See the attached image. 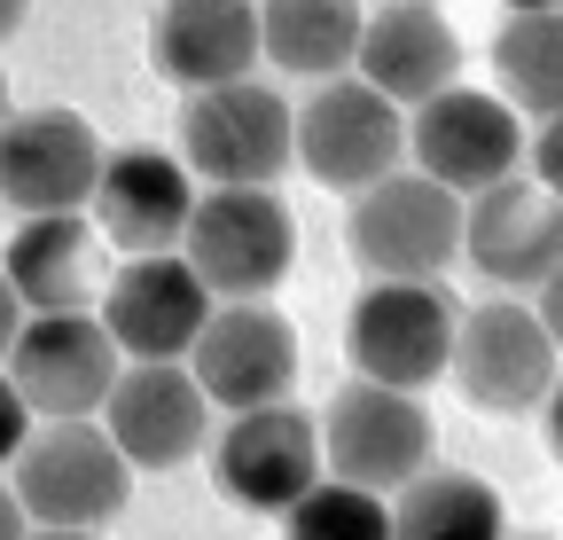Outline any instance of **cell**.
Wrapping results in <instances>:
<instances>
[{
	"label": "cell",
	"instance_id": "5b68a950",
	"mask_svg": "<svg viewBox=\"0 0 563 540\" xmlns=\"http://www.w3.org/2000/svg\"><path fill=\"white\" fill-rule=\"evenodd\" d=\"M196 180L211 188H274L290 173V102L266 79H220L180 102V150Z\"/></svg>",
	"mask_w": 563,
	"mask_h": 540
},
{
	"label": "cell",
	"instance_id": "7a4b0ae2",
	"mask_svg": "<svg viewBox=\"0 0 563 540\" xmlns=\"http://www.w3.org/2000/svg\"><path fill=\"white\" fill-rule=\"evenodd\" d=\"M173 251L211 298H274L298 258V220L274 188H203Z\"/></svg>",
	"mask_w": 563,
	"mask_h": 540
},
{
	"label": "cell",
	"instance_id": "4316f807",
	"mask_svg": "<svg viewBox=\"0 0 563 540\" xmlns=\"http://www.w3.org/2000/svg\"><path fill=\"white\" fill-rule=\"evenodd\" d=\"M16 329H24V298L9 290V275H0V361H9V345H16Z\"/></svg>",
	"mask_w": 563,
	"mask_h": 540
},
{
	"label": "cell",
	"instance_id": "2e32d148",
	"mask_svg": "<svg viewBox=\"0 0 563 540\" xmlns=\"http://www.w3.org/2000/svg\"><path fill=\"white\" fill-rule=\"evenodd\" d=\"M102 431L133 470H180L211 439V399L196 392L188 361H125L102 399Z\"/></svg>",
	"mask_w": 563,
	"mask_h": 540
},
{
	"label": "cell",
	"instance_id": "836d02e7",
	"mask_svg": "<svg viewBox=\"0 0 563 540\" xmlns=\"http://www.w3.org/2000/svg\"><path fill=\"white\" fill-rule=\"evenodd\" d=\"M422 9H439V0H422Z\"/></svg>",
	"mask_w": 563,
	"mask_h": 540
},
{
	"label": "cell",
	"instance_id": "e0dca14e",
	"mask_svg": "<svg viewBox=\"0 0 563 540\" xmlns=\"http://www.w3.org/2000/svg\"><path fill=\"white\" fill-rule=\"evenodd\" d=\"M188 205H196V188L173 150H102L87 220L118 251H173L188 228Z\"/></svg>",
	"mask_w": 563,
	"mask_h": 540
},
{
	"label": "cell",
	"instance_id": "4dcf8cb0",
	"mask_svg": "<svg viewBox=\"0 0 563 540\" xmlns=\"http://www.w3.org/2000/svg\"><path fill=\"white\" fill-rule=\"evenodd\" d=\"M509 9H555V0H509Z\"/></svg>",
	"mask_w": 563,
	"mask_h": 540
},
{
	"label": "cell",
	"instance_id": "ac0fdd59",
	"mask_svg": "<svg viewBox=\"0 0 563 540\" xmlns=\"http://www.w3.org/2000/svg\"><path fill=\"white\" fill-rule=\"evenodd\" d=\"M352 79H368L384 102L415 110L431 102L439 87L462 79V40L439 9H422V0H391V9L361 16V40H352Z\"/></svg>",
	"mask_w": 563,
	"mask_h": 540
},
{
	"label": "cell",
	"instance_id": "44dd1931",
	"mask_svg": "<svg viewBox=\"0 0 563 540\" xmlns=\"http://www.w3.org/2000/svg\"><path fill=\"white\" fill-rule=\"evenodd\" d=\"M258 9V63L290 79H336L352 71L361 0H251Z\"/></svg>",
	"mask_w": 563,
	"mask_h": 540
},
{
	"label": "cell",
	"instance_id": "cb8c5ba5",
	"mask_svg": "<svg viewBox=\"0 0 563 540\" xmlns=\"http://www.w3.org/2000/svg\"><path fill=\"white\" fill-rule=\"evenodd\" d=\"M282 540H391V509H384V494H361L344 478H313L282 509Z\"/></svg>",
	"mask_w": 563,
	"mask_h": 540
},
{
	"label": "cell",
	"instance_id": "d6a6232c",
	"mask_svg": "<svg viewBox=\"0 0 563 540\" xmlns=\"http://www.w3.org/2000/svg\"><path fill=\"white\" fill-rule=\"evenodd\" d=\"M517 540H555V532H517Z\"/></svg>",
	"mask_w": 563,
	"mask_h": 540
},
{
	"label": "cell",
	"instance_id": "30bf717a",
	"mask_svg": "<svg viewBox=\"0 0 563 540\" xmlns=\"http://www.w3.org/2000/svg\"><path fill=\"white\" fill-rule=\"evenodd\" d=\"M407 157L422 180H439V188H493V180H509L525 165V118L501 102V95H485V87H439L431 102H415L407 110Z\"/></svg>",
	"mask_w": 563,
	"mask_h": 540
},
{
	"label": "cell",
	"instance_id": "277c9868",
	"mask_svg": "<svg viewBox=\"0 0 563 540\" xmlns=\"http://www.w3.org/2000/svg\"><path fill=\"white\" fill-rule=\"evenodd\" d=\"M9 486L24 502L32 525H70V532H102L110 517H125L133 502V462L110 447V431L95 416L79 423H47L16 447Z\"/></svg>",
	"mask_w": 563,
	"mask_h": 540
},
{
	"label": "cell",
	"instance_id": "1f68e13d",
	"mask_svg": "<svg viewBox=\"0 0 563 540\" xmlns=\"http://www.w3.org/2000/svg\"><path fill=\"white\" fill-rule=\"evenodd\" d=\"M0 118H9V79H0Z\"/></svg>",
	"mask_w": 563,
	"mask_h": 540
},
{
	"label": "cell",
	"instance_id": "484cf974",
	"mask_svg": "<svg viewBox=\"0 0 563 540\" xmlns=\"http://www.w3.org/2000/svg\"><path fill=\"white\" fill-rule=\"evenodd\" d=\"M555 173H563V142H555V118L532 133V180L540 188H555Z\"/></svg>",
	"mask_w": 563,
	"mask_h": 540
},
{
	"label": "cell",
	"instance_id": "83f0119b",
	"mask_svg": "<svg viewBox=\"0 0 563 540\" xmlns=\"http://www.w3.org/2000/svg\"><path fill=\"white\" fill-rule=\"evenodd\" d=\"M24 525H32V517H24V502H16V486H9V478H0V540H24Z\"/></svg>",
	"mask_w": 563,
	"mask_h": 540
},
{
	"label": "cell",
	"instance_id": "9c48e42d",
	"mask_svg": "<svg viewBox=\"0 0 563 540\" xmlns=\"http://www.w3.org/2000/svg\"><path fill=\"white\" fill-rule=\"evenodd\" d=\"M188 376L211 408H274L298 384V329L282 321L266 298H211L196 345H188Z\"/></svg>",
	"mask_w": 563,
	"mask_h": 540
},
{
	"label": "cell",
	"instance_id": "f546056e",
	"mask_svg": "<svg viewBox=\"0 0 563 540\" xmlns=\"http://www.w3.org/2000/svg\"><path fill=\"white\" fill-rule=\"evenodd\" d=\"M24 540H102V532H70V525H24Z\"/></svg>",
	"mask_w": 563,
	"mask_h": 540
},
{
	"label": "cell",
	"instance_id": "5bb4252c",
	"mask_svg": "<svg viewBox=\"0 0 563 540\" xmlns=\"http://www.w3.org/2000/svg\"><path fill=\"white\" fill-rule=\"evenodd\" d=\"M102 173V133L79 110H9L0 118V205L16 212H87Z\"/></svg>",
	"mask_w": 563,
	"mask_h": 540
},
{
	"label": "cell",
	"instance_id": "8fae6325",
	"mask_svg": "<svg viewBox=\"0 0 563 540\" xmlns=\"http://www.w3.org/2000/svg\"><path fill=\"white\" fill-rule=\"evenodd\" d=\"M0 368H9V384L24 392V408L40 423H79V416H102L125 361L95 313H24Z\"/></svg>",
	"mask_w": 563,
	"mask_h": 540
},
{
	"label": "cell",
	"instance_id": "f1b7e54d",
	"mask_svg": "<svg viewBox=\"0 0 563 540\" xmlns=\"http://www.w3.org/2000/svg\"><path fill=\"white\" fill-rule=\"evenodd\" d=\"M24 16H32V0H0V40H16Z\"/></svg>",
	"mask_w": 563,
	"mask_h": 540
},
{
	"label": "cell",
	"instance_id": "8992f818",
	"mask_svg": "<svg viewBox=\"0 0 563 540\" xmlns=\"http://www.w3.org/2000/svg\"><path fill=\"white\" fill-rule=\"evenodd\" d=\"M399 157H407V110L352 71L313 79V95L290 110V165H306L321 188H368L399 173Z\"/></svg>",
	"mask_w": 563,
	"mask_h": 540
},
{
	"label": "cell",
	"instance_id": "4fadbf2b",
	"mask_svg": "<svg viewBox=\"0 0 563 540\" xmlns=\"http://www.w3.org/2000/svg\"><path fill=\"white\" fill-rule=\"evenodd\" d=\"M211 447V478H220V494L251 517H282L313 478H321V431L306 408H290V399H274V408H243L228 416L220 439Z\"/></svg>",
	"mask_w": 563,
	"mask_h": 540
},
{
	"label": "cell",
	"instance_id": "52a82bcc",
	"mask_svg": "<svg viewBox=\"0 0 563 540\" xmlns=\"http://www.w3.org/2000/svg\"><path fill=\"white\" fill-rule=\"evenodd\" d=\"M313 431H321V470L361 494H399L431 462V408L376 376H352Z\"/></svg>",
	"mask_w": 563,
	"mask_h": 540
},
{
	"label": "cell",
	"instance_id": "3957f363",
	"mask_svg": "<svg viewBox=\"0 0 563 540\" xmlns=\"http://www.w3.org/2000/svg\"><path fill=\"white\" fill-rule=\"evenodd\" d=\"M446 376L470 408L485 416H532L548 408L555 392V337H548V313L525 306V298H501L493 290L485 306H462L454 313V345H446Z\"/></svg>",
	"mask_w": 563,
	"mask_h": 540
},
{
	"label": "cell",
	"instance_id": "ffe728a7",
	"mask_svg": "<svg viewBox=\"0 0 563 540\" xmlns=\"http://www.w3.org/2000/svg\"><path fill=\"white\" fill-rule=\"evenodd\" d=\"M150 55H157V71L180 95L220 87V79H251L258 9L251 0H165L157 24H150Z\"/></svg>",
	"mask_w": 563,
	"mask_h": 540
},
{
	"label": "cell",
	"instance_id": "ba28073f",
	"mask_svg": "<svg viewBox=\"0 0 563 540\" xmlns=\"http://www.w3.org/2000/svg\"><path fill=\"white\" fill-rule=\"evenodd\" d=\"M454 290L446 283H368L344 313V361L352 376H376L399 392H422L446 376L454 345Z\"/></svg>",
	"mask_w": 563,
	"mask_h": 540
},
{
	"label": "cell",
	"instance_id": "7c38bea8",
	"mask_svg": "<svg viewBox=\"0 0 563 540\" xmlns=\"http://www.w3.org/2000/svg\"><path fill=\"white\" fill-rule=\"evenodd\" d=\"M462 258L501 298H548L555 290V258H563L555 188H540L532 173H509V180L477 188V205L462 212Z\"/></svg>",
	"mask_w": 563,
	"mask_h": 540
},
{
	"label": "cell",
	"instance_id": "7402d4cb",
	"mask_svg": "<svg viewBox=\"0 0 563 540\" xmlns=\"http://www.w3.org/2000/svg\"><path fill=\"white\" fill-rule=\"evenodd\" d=\"M384 509H391V540H509L501 494L477 470H431L422 462Z\"/></svg>",
	"mask_w": 563,
	"mask_h": 540
},
{
	"label": "cell",
	"instance_id": "6da1fadb",
	"mask_svg": "<svg viewBox=\"0 0 563 540\" xmlns=\"http://www.w3.org/2000/svg\"><path fill=\"white\" fill-rule=\"evenodd\" d=\"M344 243L368 283H446V266L462 258V196L422 173H384L352 188Z\"/></svg>",
	"mask_w": 563,
	"mask_h": 540
},
{
	"label": "cell",
	"instance_id": "603a6c76",
	"mask_svg": "<svg viewBox=\"0 0 563 540\" xmlns=\"http://www.w3.org/2000/svg\"><path fill=\"white\" fill-rule=\"evenodd\" d=\"M493 79H501V102L525 125L563 118V24H555V9H509V24L493 32Z\"/></svg>",
	"mask_w": 563,
	"mask_h": 540
},
{
	"label": "cell",
	"instance_id": "d4e9b609",
	"mask_svg": "<svg viewBox=\"0 0 563 540\" xmlns=\"http://www.w3.org/2000/svg\"><path fill=\"white\" fill-rule=\"evenodd\" d=\"M24 439H32V408H24V392L9 384V368H0V470L16 462Z\"/></svg>",
	"mask_w": 563,
	"mask_h": 540
},
{
	"label": "cell",
	"instance_id": "d6986e66",
	"mask_svg": "<svg viewBox=\"0 0 563 540\" xmlns=\"http://www.w3.org/2000/svg\"><path fill=\"white\" fill-rule=\"evenodd\" d=\"M0 275L24 298V313H87L110 283L87 212H24V228L0 243Z\"/></svg>",
	"mask_w": 563,
	"mask_h": 540
},
{
	"label": "cell",
	"instance_id": "9a60e30c",
	"mask_svg": "<svg viewBox=\"0 0 563 540\" xmlns=\"http://www.w3.org/2000/svg\"><path fill=\"white\" fill-rule=\"evenodd\" d=\"M211 313V290L188 275L180 251H133L118 275L102 283V329L118 361H188L196 329Z\"/></svg>",
	"mask_w": 563,
	"mask_h": 540
}]
</instances>
